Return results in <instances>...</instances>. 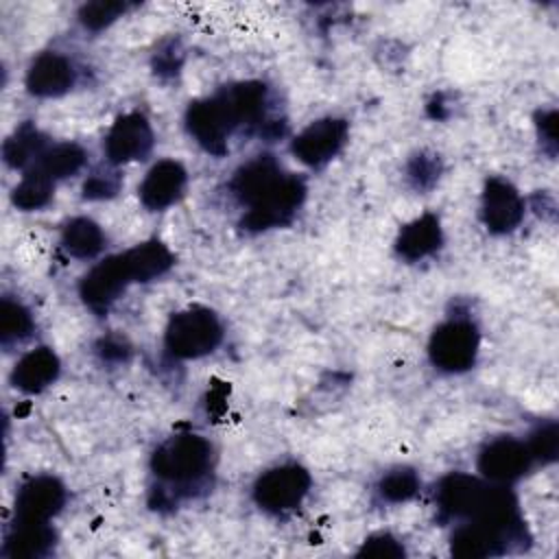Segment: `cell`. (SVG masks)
<instances>
[{"instance_id":"8","label":"cell","mask_w":559,"mask_h":559,"mask_svg":"<svg viewBox=\"0 0 559 559\" xmlns=\"http://www.w3.org/2000/svg\"><path fill=\"white\" fill-rule=\"evenodd\" d=\"M349 127L343 118L325 116L304 127L290 142V153L306 166L319 168L332 162L345 146Z\"/></svg>"},{"instance_id":"10","label":"cell","mask_w":559,"mask_h":559,"mask_svg":"<svg viewBox=\"0 0 559 559\" xmlns=\"http://www.w3.org/2000/svg\"><path fill=\"white\" fill-rule=\"evenodd\" d=\"M526 441L515 437H496L478 452V472L485 480L498 485H511L520 480L533 465Z\"/></svg>"},{"instance_id":"24","label":"cell","mask_w":559,"mask_h":559,"mask_svg":"<svg viewBox=\"0 0 559 559\" xmlns=\"http://www.w3.org/2000/svg\"><path fill=\"white\" fill-rule=\"evenodd\" d=\"M419 487H421V480H419V474L413 469V467H393L389 472H384L378 480V496L382 502H389V504H402V502H408L413 500L417 493H419Z\"/></svg>"},{"instance_id":"13","label":"cell","mask_w":559,"mask_h":559,"mask_svg":"<svg viewBox=\"0 0 559 559\" xmlns=\"http://www.w3.org/2000/svg\"><path fill=\"white\" fill-rule=\"evenodd\" d=\"M480 218L491 234H509L524 218V199L518 188L502 179H487L480 197Z\"/></svg>"},{"instance_id":"17","label":"cell","mask_w":559,"mask_h":559,"mask_svg":"<svg viewBox=\"0 0 559 559\" xmlns=\"http://www.w3.org/2000/svg\"><path fill=\"white\" fill-rule=\"evenodd\" d=\"M443 245V229L437 214H421L406 223L395 238V253L406 262H419L435 255Z\"/></svg>"},{"instance_id":"31","label":"cell","mask_w":559,"mask_h":559,"mask_svg":"<svg viewBox=\"0 0 559 559\" xmlns=\"http://www.w3.org/2000/svg\"><path fill=\"white\" fill-rule=\"evenodd\" d=\"M98 356L103 360H109V362H120V360H127V356L131 354V347L127 343L124 336H105L100 343H98Z\"/></svg>"},{"instance_id":"3","label":"cell","mask_w":559,"mask_h":559,"mask_svg":"<svg viewBox=\"0 0 559 559\" xmlns=\"http://www.w3.org/2000/svg\"><path fill=\"white\" fill-rule=\"evenodd\" d=\"M214 469L212 443L194 432L166 437L151 454V474L157 478V507L177 504L207 487Z\"/></svg>"},{"instance_id":"28","label":"cell","mask_w":559,"mask_h":559,"mask_svg":"<svg viewBox=\"0 0 559 559\" xmlns=\"http://www.w3.org/2000/svg\"><path fill=\"white\" fill-rule=\"evenodd\" d=\"M526 445L531 450L533 461L537 463H552L557 459L559 450V430L555 421L539 424L526 439Z\"/></svg>"},{"instance_id":"11","label":"cell","mask_w":559,"mask_h":559,"mask_svg":"<svg viewBox=\"0 0 559 559\" xmlns=\"http://www.w3.org/2000/svg\"><path fill=\"white\" fill-rule=\"evenodd\" d=\"M489 489V480L483 476H469L463 472H452L443 476L435 491V504L439 520L443 522H463L476 513L485 493Z\"/></svg>"},{"instance_id":"20","label":"cell","mask_w":559,"mask_h":559,"mask_svg":"<svg viewBox=\"0 0 559 559\" xmlns=\"http://www.w3.org/2000/svg\"><path fill=\"white\" fill-rule=\"evenodd\" d=\"M61 247L76 260H92L105 249V231L96 221L74 216L61 227Z\"/></svg>"},{"instance_id":"27","label":"cell","mask_w":559,"mask_h":559,"mask_svg":"<svg viewBox=\"0 0 559 559\" xmlns=\"http://www.w3.org/2000/svg\"><path fill=\"white\" fill-rule=\"evenodd\" d=\"M127 11V4L124 2H105V0H98V2H90V4H83L81 11H79V22L83 24L85 31H103L107 28L111 22H116L118 17H122Z\"/></svg>"},{"instance_id":"32","label":"cell","mask_w":559,"mask_h":559,"mask_svg":"<svg viewBox=\"0 0 559 559\" xmlns=\"http://www.w3.org/2000/svg\"><path fill=\"white\" fill-rule=\"evenodd\" d=\"M537 131H539L544 148L548 153H555V148H557V111L555 109L542 111V116L537 120Z\"/></svg>"},{"instance_id":"7","label":"cell","mask_w":559,"mask_h":559,"mask_svg":"<svg viewBox=\"0 0 559 559\" xmlns=\"http://www.w3.org/2000/svg\"><path fill=\"white\" fill-rule=\"evenodd\" d=\"M131 284H135V280L131 275L127 258L124 253H118L105 258L103 262H96L83 275L79 284V295L90 310L103 314L122 297V293Z\"/></svg>"},{"instance_id":"22","label":"cell","mask_w":559,"mask_h":559,"mask_svg":"<svg viewBox=\"0 0 559 559\" xmlns=\"http://www.w3.org/2000/svg\"><path fill=\"white\" fill-rule=\"evenodd\" d=\"M87 162V153L81 144L76 142H57L50 144L44 155L39 157V162L33 166L37 170H41L44 175H48L55 183L61 179H68L72 175H76Z\"/></svg>"},{"instance_id":"15","label":"cell","mask_w":559,"mask_h":559,"mask_svg":"<svg viewBox=\"0 0 559 559\" xmlns=\"http://www.w3.org/2000/svg\"><path fill=\"white\" fill-rule=\"evenodd\" d=\"M188 186V170L177 159H159L140 181V203L151 212H162L175 205Z\"/></svg>"},{"instance_id":"6","label":"cell","mask_w":559,"mask_h":559,"mask_svg":"<svg viewBox=\"0 0 559 559\" xmlns=\"http://www.w3.org/2000/svg\"><path fill=\"white\" fill-rule=\"evenodd\" d=\"M312 478L306 467L297 463H282L269 467L253 483L255 504L273 515L295 511L308 496Z\"/></svg>"},{"instance_id":"12","label":"cell","mask_w":559,"mask_h":559,"mask_svg":"<svg viewBox=\"0 0 559 559\" xmlns=\"http://www.w3.org/2000/svg\"><path fill=\"white\" fill-rule=\"evenodd\" d=\"M66 485L52 474L31 476L15 493V520L50 522L66 504Z\"/></svg>"},{"instance_id":"1","label":"cell","mask_w":559,"mask_h":559,"mask_svg":"<svg viewBox=\"0 0 559 559\" xmlns=\"http://www.w3.org/2000/svg\"><path fill=\"white\" fill-rule=\"evenodd\" d=\"M229 190L247 210L242 227L264 231L293 221L306 199V183L282 168L273 155H255L231 177Z\"/></svg>"},{"instance_id":"4","label":"cell","mask_w":559,"mask_h":559,"mask_svg":"<svg viewBox=\"0 0 559 559\" xmlns=\"http://www.w3.org/2000/svg\"><path fill=\"white\" fill-rule=\"evenodd\" d=\"M223 341L218 314L205 306H190L175 312L164 330V347L181 360H197L212 354Z\"/></svg>"},{"instance_id":"23","label":"cell","mask_w":559,"mask_h":559,"mask_svg":"<svg viewBox=\"0 0 559 559\" xmlns=\"http://www.w3.org/2000/svg\"><path fill=\"white\" fill-rule=\"evenodd\" d=\"M55 194V181L44 175L37 168H28L24 170L22 179L15 183L13 192H11V201L15 207L24 210V212H33V210H41L44 205L50 203Z\"/></svg>"},{"instance_id":"30","label":"cell","mask_w":559,"mask_h":559,"mask_svg":"<svg viewBox=\"0 0 559 559\" xmlns=\"http://www.w3.org/2000/svg\"><path fill=\"white\" fill-rule=\"evenodd\" d=\"M358 552L367 557H402L404 546L391 533H373L362 542Z\"/></svg>"},{"instance_id":"18","label":"cell","mask_w":559,"mask_h":559,"mask_svg":"<svg viewBox=\"0 0 559 559\" xmlns=\"http://www.w3.org/2000/svg\"><path fill=\"white\" fill-rule=\"evenodd\" d=\"M57 533L50 522L15 520L4 537L2 552L13 559H39L52 552Z\"/></svg>"},{"instance_id":"9","label":"cell","mask_w":559,"mask_h":559,"mask_svg":"<svg viewBox=\"0 0 559 559\" xmlns=\"http://www.w3.org/2000/svg\"><path fill=\"white\" fill-rule=\"evenodd\" d=\"M153 127L140 111H129L116 118V122L109 127L103 148L107 155V162L114 166L131 164L146 159V155L153 151Z\"/></svg>"},{"instance_id":"26","label":"cell","mask_w":559,"mask_h":559,"mask_svg":"<svg viewBox=\"0 0 559 559\" xmlns=\"http://www.w3.org/2000/svg\"><path fill=\"white\" fill-rule=\"evenodd\" d=\"M441 175V159L432 153H417L406 164V179L415 190H430Z\"/></svg>"},{"instance_id":"21","label":"cell","mask_w":559,"mask_h":559,"mask_svg":"<svg viewBox=\"0 0 559 559\" xmlns=\"http://www.w3.org/2000/svg\"><path fill=\"white\" fill-rule=\"evenodd\" d=\"M122 253L127 258V264L131 269L133 280L140 282V284L162 277L175 264L173 251L164 242H159V240L140 242V245H135V247H131V249H127Z\"/></svg>"},{"instance_id":"5","label":"cell","mask_w":559,"mask_h":559,"mask_svg":"<svg viewBox=\"0 0 559 559\" xmlns=\"http://www.w3.org/2000/svg\"><path fill=\"white\" fill-rule=\"evenodd\" d=\"M480 349L478 328L465 317H450L435 328L428 341L430 362L445 373H463L474 367Z\"/></svg>"},{"instance_id":"29","label":"cell","mask_w":559,"mask_h":559,"mask_svg":"<svg viewBox=\"0 0 559 559\" xmlns=\"http://www.w3.org/2000/svg\"><path fill=\"white\" fill-rule=\"evenodd\" d=\"M122 181L120 175L116 170L109 168H98L92 175H87L85 183H83V199L87 201H103V199H111L118 194Z\"/></svg>"},{"instance_id":"16","label":"cell","mask_w":559,"mask_h":559,"mask_svg":"<svg viewBox=\"0 0 559 559\" xmlns=\"http://www.w3.org/2000/svg\"><path fill=\"white\" fill-rule=\"evenodd\" d=\"M61 362L50 347H35L20 356L11 369V384L28 395L46 391L59 378Z\"/></svg>"},{"instance_id":"25","label":"cell","mask_w":559,"mask_h":559,"mask_svg":"<svg viewBox=\"0 0 559 559\" xmlns=\"http://www.w3.org/2000/svg\"><path fill=\"white\" fill-rule=\"evenodd\" d=\"M33 314L31 310L11 297H2L0 301V341L4 347L17 345L31 336Z\"/></svg>"},{"instance_id":"14","label":"cell","mask_w":559,"mask_h":559,"mask_svg":"<svg viewBox=\"0 0 559 559\" xmlns=\"http://www.w3.org/2000/svg\"><path fill=\"white\" fill-rule=\"evenodd\" d=\"M26 90L39 98H57L68 94L76 83V66L70 57L57 50L39 52L24 76Z\"/></svg>"},{"instance_id":"19","label":"cell","mask_w":559,"mask_h":559,"mask_svg":"<svg viewBox=\"0 0 559 559\" xmlns=\"http://www.w3.org/2000/svg\"><path fill=\"white\" fill-rule=\"evenodd\" d=\"M48 146V138L35 124L24 122L7 138L2 146V157L11 168L28 170L39 162Z\"/></svg>"},{"instance_id":"2","label":"cell","mask_w":559,"mask_h":559,"mask_svg":"<svg viewBox=\"0 0 559 559\" xmlns=\"http://www.w3.org/2000/svg\"><path fill=\"white\" fill-rule=\"evenodd\" d=\"M269 92L260 81H242L212 96L199 98L186 109L190 138L212 155H225L238 129L266 124Z\"/></svg>"}]
</instances>
